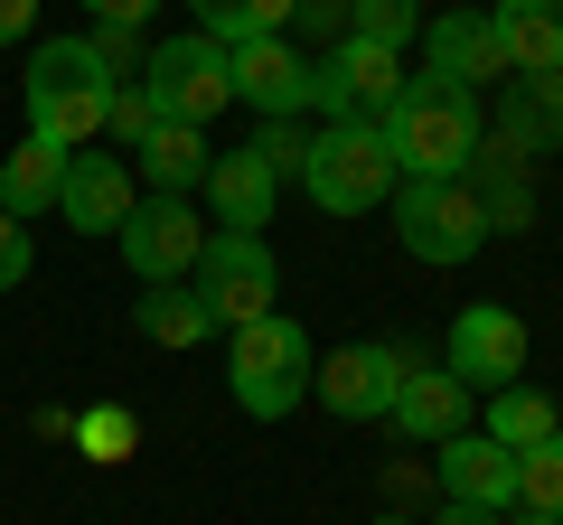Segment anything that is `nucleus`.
I'll list each match as a JSON object with an SVG mask.
<instances>
[{
	"label": "nucleus",
	"instance_id": "1",
	"mask_svg": "<svg viewBox=\"0 0 563 525\" xmlns=\"http://www.w3.org/2000/svg\"><path fill=\"white\" fill-rule=\"evenodd\" d=\"M479 142H488L479 94H461V85H432V76H413V85H404V103L385 113L395 179H470Z\"/></svg>",
	"mask_w": 563,
	"mask_h": 525
},
{
	"label": "nucleus",
	"instance_id": "2",
	"mask_svg": "<svg viewBox=\"0 0 563 525\" xmlns=\"http://www.w3.org/2000/svg\"><path fill=\"white\" fill-rule=\"evenodd\" d=\"M20 94H29V132H38V142H57V150H95L103 142L113 76L95 66V47H85V38H38V47H29Z\"/></svg>",
	"mask_w": 563,
	"mask_h": 525
},
{
	"label": "nucleus",
	"instance_id": "3",
	"mask_svg": "<svg viewBox=\"0 0 563 525\" xmlns=\"http://www.w3.org/2000/svg\"><path fill=\"white\" fill-rule=\"evenodd\" d=\"M310 366H320V347H310L301 320H282V310L225 328V394H235L254 423H282V413L310 404Z\"/></svg>",
	"mask_w": 563,
	"mask_h": 525
},
{
	"label": "nucleus",
	"instance_id": "4",
	"mask_svg": "<svg viewBox=\"0 0 563 525\" xmlns=\"http://www.w3.org/2000/svg\"><path fill=\"white\" fill-rule=\"evenodd\" d=\"M310 206L320 216H376L395 198V150H385V122H320L310 132V169H301Z\"/></svg>",
	"mask_w": 563,
	"mask_h": 525
},
{
	"label": "nucleus",
	"instance_id": "5",
	"mask_svg": "<svg viewBox=\"0 0 563 525\" xmlns=\"http://www.w3.org/2000/svg\"><path fill=\"white\" fill-rule=\"evenodd\" d=\"M395 235L413 262H470L488 244L479 179H404L395 188Z\"/></svg>",
	"mask_w": 563,
	"mask_h": 525
},
{
	"label": "nucleus",
	"instance_id": "6",
	"mask_svg": "<svg viewBox=\"0 0 563 525\" xmlns=\"http://www.w3.org/2000/svg\"><path fill=\"white\" fill-rule=\"evenodd\" d=\"M188 291L207 301V320H217V338L225 328H244V320H263L273 310V291H282V262H273V244L263 235H207V254H198V272H188Z\"/></svg>",
	"mask_w": 563,
	"mask_h": 525
},
{
	"label": "nucleus",
	"instance_id": "7",
	"mask_svg": "<svg viewBox=\"0 0 563 525\" xmlns=\"http://www.w3.org/2000/svg\"><path fill=\"white\" fill-rule=\"evenodd\" d=\"M404 57L395 47H366V38H339L329 57H310V103L320 122H385L404 103Z\"/></svg>",
	"mask_w": 563,
	"mask_h": 525
},
{
	"label": "nucleus",
	"instance_id": "8",
	"mask_svg": "<svg viewBox=\"0 0 563 525\" xmlns=\"http://www.w3.org/2000/svg\"><path fill=\"white\" fill-rule=\"evenodd\" d=\"M413 347L404 338H357V347H329L320 366H310V394H320V413H339V423H385V404H395V384L413 376Z\"/></svg>",
	"mask_w": 563,
	"mask_h": 525
},
{
	"label": "nucleus",
	"instance_id": "9",
	"mask_svg": "<svg viewBox=\"0 0 563 525\" xmlns=\"http://www.w3.org/2000/svg\"><path fill=\"white\" fill-rule=\"evenodd\" d=\"M141 94L161 103V122H198V132H207V122L235 103V85H225V47L207 38V29L151 47V57H141Z\"/></svg>",
	"mask_w": 563,
	"mask_h": 525
},
{
	"label": "nucleus",
	"instance_id": "10",
	"mask_svg": "<svg viewBox=\"0 0 563 525\" xmlns=\"http://www.w3.org/2000/svg\"><path fill=\"white\" fill-rule=\"evenodd\" d=\"M207 235H217V225H207L188 198H141L113 244H122V262L141 272V291H151V282H188L198 254H207Z\"/></svg>",
	"mask_w": 563,
	"mask_h": 525
},
{
	"label": "nucleus",
	"instance_id": "11",
	"mask_svg": "<svg viewBox=\"0 0 563 525\" xmlns=\"http://www.w3.org/2000/svg\"><path fill=\"white\" fill-rule=\"evenodd\" d=\"M442 376H461L470 394H498V384H526V320L498 301H470L442 338Z\"/></svg>",
	"mask_w": 563,
	"mask_h": 525
},
{
	"label": "nucleus",
	"instance_id": "12",
	"mask_svg": "<svg viewBox=\"0 0 563 525\" xmlns=\"http://www.w3.org/2000/svg\"><path fill=\"white\" fill-rule=\"evenodd\" d=\"M225 85H235V103H254L263 122H301L310 113V47H291V38H235V47H225Z\"/></svg>",
	"mask_w": 563,
	"mask_h": 525
},
{
	"label": "nucleus",
	"instance_id": "13",
	"mask_svg": "<svg viewBox=\"0 0 563 525\" xmlns=\"http://www.w3.org/2000/svg\"><path fill=\"white\" fill-rule=\"evenodd\" d=\"M422 76L461 85V94H488V85H507L517 66H507L488 10H442V20H422Z\"/></svg>",
	"mask_w": 563,
	"mask_h": 525
},
{
	"label": "nucleus",
	"instance_id": "14",
	"mask_svg": "<svg viewBox=\"0 0 563 525\" xmlns=\"http://www.w3.org/2000/svg\"><path fill=\"white\" fill-rule=\"evenodd\" d=\"M432 488H442L451 506L507 516V506H517V450H498L488 432H451V442H432Z\"/></svg>",
	"mask_w": 563,
	"mask_h": 525
},
{
	"label": "nucleus",
	"instance_id": "15",
	"mask_svg": "<svg viewBox=\"0 0 563 525\" xmlns=\"http://www.w3.org/2000/svg\"><path fill=\"white\" fill-rule=\"evenodd\" d=\"M132 169H122V150H76L66 160V188H57V216L76 225V235H122V216H132Z\"/></svg>",
	"mask_w": 563,
	"mask_h": 525
},
{
	"label": "nucleus",
	"instance_id": "16",
	"mask_svg": "<svg viewBox=\"0 0 563 525\" xmlns=\"http://www.w3.org/2000/svg\"><path fill=\"white\" fill-rule=\"evenodd\" d=\"M385 423L404 432V442H451V432H470V384L442 376V366H413V376L395 384V404H385Z\"/></svg>",
	"mask_w": 563,
	"mask_h": 525
},
{
	"label": "nucleus",
	"instance_id": "17",
	"mask_svg": "<svg viewBox=\"0 0 563 525\" xmlns=\"http://www.w3.org/2000/svg\"><path fill=\"white\" fill-rule=\"evenodd\" d=\"M273 198H282V179L254 160V150H217V169H207V206H217V216H207V225H225V235H263V225H273Z\"/></svg>",
	"mask_w": 563,
	"mask_h": 525
},
{
	"label": "nucleus",
	"instance_id": "18",
	"mask_svg": "<svg viewBox=\"0 0 563 525\" xmlns=\"http://www.w3.org/2000/svg\"><path fill=\"white\" fill-rule=\"evenodd\" d=\"M132 160H141V179H151V198H188V188H207L217 150H207L198 122H151V142H141Z\"/></svg>",
	"mask_w": 563,
	"mask_h": 525
},
{
	"label": "nucleus",
	"instance_id": "19",
	"mask_svg": "<svg viewBox=\"0 0 563 525\" xmlns=\"http://www.w3.org/2000/svg\"><path fill=\"white\" fill-rule=\"evenodd\" d=\"M66 160L76 150H57V142H38V132H20V150L0 160V216H47L57 206V188H66Z\"/></svg>",
	"mask_w": 563,
	"mask_h": 525
},
{
	"label": "nucleus",
	"instance_id": "20",
	"mask_svg": "<svg viewBox=\"0 0 563 525\" xmlns=\"http://www.w3.org/2000/svg\"><path fill=\"white\" fill-rule=\"evenodd\" d=\"M488 29H498V47H507V66H517V76L563 66V0H498V10H488Z\"/></svg>",
	"mask_w": 563,
	"mask_h": 525
},
{
	"label": "nucleus",
	"instance_id": "21",
	"mask_svg": "<svg viewBox=\"0 0 563 525\" xmlns=\"http://www.w3.org/2000/svg\"><path fill=\"white\" fill-rule=\"evenodd\" d=\"M132 328H141L151 347H169V357L198 347V338H217V320H207V301H198L188 282H151V291L132 301Z\"/></svg>",
	"mask_w": 563,
	"mask_h": 525
},
{
	"label": "nucleus",
	"instance_id": "22",
	"mask_svg": "<svg viewBox=\"0 0 563 525\" xmlns=\"http://www.w3.org/2000/svg\"><path fill=\"white\" fill-rule=\"evenodd\" d=\"M488 442H498V450H536L544 442V432H563L554 423V394H536V384H498V394H488Z\"/></svg>",
	"mask_w": 563,
	"mask_h": 525
},
{
	"label": "nucleus",
	"instance_id": "23",
	"mask_svg": "<svg viewBox=\"0 0 563 525\" xmlns=\"http://www.w3.org/2000/svg\"><path fill=\"white\" fill-rule=\"evenodd\" d=\"M198 10V29L217 47H235V38H291V0H188Z\"/></svg>",
	"mask_w": 563,
	"mask_h": 525
},
{
	"label": "nucleus",
	"instance_id": "24",
	"mask_svg": "<svg viewBox=\"0 0 563 525\" xmlns=\"http://www.w3.org/2000/svg\"><path fill=\"white\" fill-rule=\"evenodd\" d=\"M347 38H366V47H413L422 38V10L413 0H347Z\"/></svg>",
	"mask_w": 563,
	"mask_h": 525
},
{
	"label": "nucleus",
	"instance_id": "25",
	"mask_svg": "<svg viewBox=\"0 0 563 525\" xmlns=\"http://www.w3.org/2000/svg\"><path fill=\"white\" fill-rule=\"evenodd\" d=\"M517 506L563 516V432H544L536 450H517Z\"/></svg>",
	"mask_w": 563,
	"mask_h": 525
},
{
	"label": "nucleus",
	"instance_id": "26",
	"mask_svg": "<svg viewBox=\"0 0 563 525\" xmlns=\"http://www.w3.org/2000/svg\"><path fill=\"white\" fill-rule=\"evenodd\" d=\"M66 442H76L85 460L113 469V460H132V450H141V423H132L122 404H95V413H76V432H66Z\"/></svg>",
	"mask_w": 563,
	"mask_h": 525
},
{
	"label": "nucleus",
	"instance_id": "27",
	"mask_svg": "<svg viewBox=\"0 0 563 525\" xmlns=\"http://www.w3.org/2000/svg\"><path fill=\"white\" fill-rule=\"evenodd\" d=\"M151 122H161V103L141 94V76H132V85H113V103H103V142L141 150V142H151Z\"/></svg>",
	"mask_w": 563,
	"mask_h": 525
},
{
	"label": "nucleus",
	"instance_id": "28",
	"mask_svg": "<svg viewBox=\"0 0 563 525\" xmlns=\"http://www.w3.org/2000/svg\"><path fill=\"white\" fill-rule=\"evenodd\" d=\"M244 150H254V160L273 169V179H301V169H310V132H301V122H263V132H254Z\"/></svg>",
	"mask_w": 563,
	"mask_h": 525
},
{
	"label": "nucleus",
	"instance_id": "29",
	"mask_svg": "<svg viewBox=\"0 0 563 525\" xmlns=\"http://www.w3.org/2000/svg\"><path fill=\"white\" fill-rule=\"evenodd\" d=\"M85 47H95V66H103V76H113V85L132 76L141 57H151V47H141V29H85Z\"/></svg>",
	"mask_w": 563,
	"mask_h": 525
},
{
	"label": "nucleus",
	"instance_id": "30",
	"mask_svg": "<svg viewBox=\"0 0 563 525\" xmlns=\"http://www.w3.org/2000/svg\"><path fill=\"white\" fill-rule=\"evenodd\" d=\"M526 85V113L544 122V142H563V66H544V76H517Z\"/></svg>",
	"mask_w": 563,
	"mask_h": 525
},
{
	"label": "nucleus",
	"instance_id": "31",
	"mask_svg": "<svg viewBox=\"0 0 563 525\" xmlns=\"http://www.w3.org/2000/svg\"><path fill=\"white\" fill-rule=\"evenodd\" d=\"M291 29L301 38H347V0H291Z\"/></svg>",
	"mask_w": 563,
	"mask_h": 525
},
{
	"label": "nucleus",
	"instance_id": "32",
	"mask_svg": "<svg viewBox=\"0 0 563 525\" xmlns=\"http://www.w3.org/2000/svg\"><path fill=\"white\" fill-rule=\"evenodd\" d=\"M20 282H29V225L0 216V291H20Z\"/></svg>",
	"mask_w": 563,
	"mask_h": 525
},
{
	"label": "nucleus",
	"instance_id": "33",
	"mask_svg": "<svg viewBox=\"0 0 563 525\" xmlns=\"http://www.w3.org/2000/svg\"><path fill=\"white\" fill-rule=\"evenodd\" d=\"M85 10H95V29H141L161 0H85Z\"/></svg>",
	"mask_w": 563,
	"mask_h": 525
},
{
	"label": "nucleus",
	"instance_id": "34",
	"mask_svg": "<svg viewBox=\"0 0 563 525\" xmlns=\"http://www.w3.org/2000/svg\"><path fill=\"white\" fill-rule=\"evenodd\" d=\"M29 20H38V0H0V47H20Z\"/></svg>",
	"mask_w": 563,
	"mask_h": 525
},
{
	"label": "nucleus",
	"instance_id": "35",
	"mask_svg": "<svg viewBox=\"0 0 563 525\" xmlns=\"http://www.w3.org/2000/svg\"><path fill=\"white\" fill-rule=\"evenodd\" d=\"M29 432H38V442H66V432H76V413H66V404H38V413H29Z\"/></svg>",
	"mask_w": 563,
	"mask_h": 525
},
{
	"label": "nucleus",
	"instance_id": "36",
	"mask_svg": "<svg viewBox=\"0 0 563 525\" xmlns=\"http://www.w3.org/2000/svg\"><path fill=\"white\" fill-rule=\"evenodd\" d=\"M422 525H507V516H488V506H451V498H442V516H422Z\"/></svg>",
	"mask_w": 563,
	"mask_h": 525
},
{
	"label": "nucleus",
	"instance_id": "37",
	"mask_svg": "<svg viewBox=\"0 0 563 525\" xmlns=\"http://www.w3.org/2000/svg\"><path fill=\"white\" fill-rule=\"evenodd\" d=\"M517 525H563V516H536V506H526V516H517Z\"/></svg>",
	"mask_w": 563,
	"mask_h": 525
},
{
	"label": "nucleus",
	"instance_id": "38",
	"mask_svg": "<svg viewBox=\"0 0 563 525\" xmlns=\"http://www.w3.org/2000/svg\"><path fill=\"white\" fill-rule=\"evenodd\" d=\"M376 525H422V516H395V506H385V516H376Z\"/></svg>",
	"mask_w": 563,
	"mask_h": 525
}]
</instances>
